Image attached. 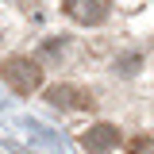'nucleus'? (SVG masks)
Here are the masks:
<instances>
[{
  "instance_id": "f257e3e1",
  "label": "nucleus",
  "mask_w": 154,
  "mask_h": 154,
  "mask_svg": "<svg viewBox=\"0 0 154 154\" xmlns=\"http://www.w3.org/2000/svg\"><path fill=\"white\" fill-rule=\"evenodd\" d=\"M4 81H8L12 93L31 96V93H38V85H42V66H38L35 58H8V62H4Z\"/></svg>"
},
{
  "instance_id": "f03ea898",
  "label": "nucleus",
  "mask_w": 154,
  "mask_h": 154,
  "mask_svg": "<svg viewBox=\"0 0 154 154\" xmlns=\"http://www.w3.org/2000/svg\"><path fill=\"white\" fill-rule=\"evenodd\" d=\"M108 8H112V0H66V16L77 19V23H85V27L100 23L108 16Z\"/></svg>"
},
{
  "instance_id": "7ed1b4c3",
  "label": "nucleus",
  "mask_w": 154,
  "mask_h": 154,
  "mask_svg": "<svg viewBox=\"0 0 154 154\" xmlns=\"http://www.w3.org/2000/svg\"><path fill=\"white\" fill-rule=\"evenodd\" d=\"M81 146L89 154H104V150H112V146H119V131H116L112 123H96V127H89V131L81 135Z\"/></svg>"
},
{
  "instance_id": "20e7f679",
  "label": "nucleus",
  "mask_w": 154,
  "mask_h": 154,
  "mask_svg": "<svg viewBox=\"0 0 154 154\" xmlns=\"http://www.w3.org/2000/svg\"><path fill=\"white\" fill-rule=\"evenodd\" d=\"M46 100L58 104V108H89V104H93L89 93H85V89H77V85H54V89L46 93Z\"/></svg>"
},
{
  "instance_id": "39448f33",
  "label": "nucleus",
  "mask_w": 154,
  "mask_h": 154,
  "mask_svg": "<svg viewBox=\"0 0 154 154\" xmlns=\"http://www.w3.org/2000/svg\"><path fill=\"white\" fill-rule=\"evenodd\" d=\"M127 150L131 154H154V139H131Z\"/></svg>"
},
{
  "instance_id": "423d86ee",
  "label": "nucleus",
  "mask_w": 154,
  "mask_h": 154,
  "mask_svg": "<svg viewBox=\"0 0 154 154\" xmlns=\"http://www.w3.org/2000/svg\"><path fill=\"white\" fill-rule=\"evenodd\" d=\"M135 69H139V58H123L119 62V73H135Z\"/></svg>"
}]
</instances>
